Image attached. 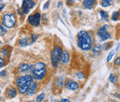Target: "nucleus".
I'll list each match as a JSON object with an SVG mask.
<instances>
[{"instance_id": "nucleus-1", "label": "nucleus", "mask_w": 120, "mask_h": 102, "mask_svg": "<svg viewBox=\"0 0 120 102\" xmlns=\"http://www.w3.org/2000/svg\"><path fill=\"white\" fill-rule=\"evenodd\" d=\"M78 46L83 51H88L92 47L91 38L88 33L85 31H81L78 35Z\"/></svg>"}, {"instance_id": "nucleus-2", "label": "nucleus", "mask_w": 120, "mask_h": 102, "mask_svg": "<svg viewBox=\"0 0 120 102\" xmlns=\"http://www.w3.org/2000/svg\"><path fill=\"white\" fill-rule=\"evenodd\" d=\"M32 76L30 75H25L20 76L16 81L18 90L21 94H25L27 92V90L29 85L32 82Z\"/></svg>"}, {"instance_id": "nucleus-3", "label": "nucleus", "mask_w": 120, "mask_h": 102, "mask_svg": "<svg viewBox=\"0 0 120 102\" xmlns=\"http://www.w3.org/2000/svg\"><path fill=\"white\" fill-rule=\"evenodd\" d=\"M32 72L34 74V76L36 79L41 80L44 79L46 76L47 69L46 65L43 63H38L33 67Z\"/></svg>"}, {"instance_id": "nucleus-4", "label": "nucleus", "mask_w": 120, "mask_h": 102, "mask_svg": "<svg viewBox=\"0 0 120 102\" xmlns=\"http://www.w3.org/2000/svg\"><path fill=\"white\" fill-rule=\"evenodd\" d=\"M62 52H63V49H61L60 47H59V46L55 47L53 51L52 52V56H51L52 65L53 66V68H58V62L60 60V58Z\"/></svg>"}, {"instance_id": "nucleus-5", "label": "nucleus", "mask_w": 120, "mask_h": 102, "mask_svg": "<svg viewBox=\"0 0 120 102\" xmlns=\"http://www.w3.org/2000/svg\"><path fill=\"white\" fill-rule=\"evenodd\" d=\"M16 23V19L14 14H6L4 16L3 24L7 28H13Z\"/></svg>"}, {"instance_id": "nucleus-6", "label": "nucleus", "mask_w": 120, "mask_h": 102, "mask_svg": "<svg viewBox=\"0 0 120 102\" xmlns=\"http://www.w3.org/2000/svg\"><path fill=\"white\" fill-rule=\"evenodd\" d=\"M108 26H101L99 27L98 31H97V35L100 38L101 41H105L110 38V34L108 31Z\"/></svg>"}, {"instance_id": "nucleus-7", "label": "nucleus", "mask_w": 120, "mask_h": 102, "mask_svg": "<svg viewBox=\"0 0 120 102\" xmlns=\"http://www.w3.org/2000/svg\"><path fill=\"white\" fill-rule=\"evenodd\" d=\"M35 6V3L32 0H23L22 6V11L24 14L29 13L31 9H32Z\"/></svg>"}, {"instance_id": "nucleus-8", "label": "nucleus", "mask_w": 120, "mask_h": 102, "mask_svg": "<svg viewBox=\"0 0 120 102\" xmlns=\"http://www.w3.org/2000/svg\"><path fill=\"white\" fill-rule=\"evenodd\" d=\"M41 15L39 13H35L34 15H31L28 17L29 22L33 26H38L40 23Z\"/></svg>"}, {"instance_id": "nucleus-9", "label": "nucleus", "mask_w": 120, "mask_h": 102, "mask_svg": "<svg viewBox=\"0 0 120 102\" xmlns=\"http://www.w3.org/2000/svg\"><path fill=\"white\" fill-rule=\"evenodd\" d=\"M65 86L67 89L71 90H76L79 87V85L76 82H75L71 79H68L66 81V82L65 83Z\"/></svg>"}, {"instance_id": "nucleus-10", "label": "nucleus", "mask_w": 120, "mask_h": 102, "mask_svg": "<svg viewBox=\"0 0 120 102\" xmlns=\"http://www.w3.org/2000/svg\"><path fill=\"white\" fill-rule=\"evenodd\" d=\"M6 94L8 98H14L17 95V90L14 87H9L6 90Z\"/></svg>"}, {"instance_id": "nucleus-11", "label": "nucleus", "mask_w": 120, "mask_h": 102, "mask_svg": "<svg viewBox=\"0 0 120 102\" xmlns=\"http://www.w3.org/2000/svg\"><path fill=\"white\" fill-rule=\"evenodd\" d=\"M69 59H70V55H69L68 51H65L62 52L60 58V60L61 63L67 64L69 61Z\"/></svg>"}, {"instance_id": "nucleus-12", "label": "nucleus", "mask_w": 120, "mask_h": 102, "mask_svg": "<svg viewBox=\"0 0 120 102\" xmlns=\"http://www.w3.org/2000/svg\"><path fill=\"white\" fill-rule=\"evenodd\" d=\"M97 0H84L83 4L84 6L87 9H91L96 4Z\"/></svg>"}, {"instance_id": "nucleus-13", "label": "nucleus", "mask_w": 120, "mask_h": 102, "mask_svg": "<svg viewBox=\"0 0 120 102\" xmlns=\"http://www.w3.org/2000/svg\"><path fill=\"white\" fill-rule=\"evenodd\" d=\"M36 88H37V83H31V84L29 85V87L27 90L28 95H33L36 91Z\"/></svg>"}, {"instance_id": "nucleus-14", "label": "nucleus", "mask_w": 120, "mask_h": 102, "mask_svg": "<svg viewBox=\"0 0 120 102\" xmlns=\"http://www.w3.org/2000/svg\"><path fill=\"white\" fill-rule=\"evenodd\" d=\"M31 68H32V66H29L26 63H23L19 67V72H25L28 70H31Z\"/></svg>"}, {"instance_id": "nucleus-15", "label": "nucleus", "mask_w": 120, "mask_h": 102, "mask_svg": "<svg viewBox=\"0 0 120 102\" xmlns=\"http://www.w3.org/2000/svg\"><path fill=\"white\" fill-rule=\"evenodd\" d=\"M93 53L95 57H98L101 53V46L99 45H96L93 47Z\"/></svg>"}, {"instance_id": "nucleus-16", "label": "nucleus", "mask_w": 120, "mask_h": 102, "mask_svg": "<svg viewBox=\"0 0 120 102\" xmlns=\"http://www.w3.org/2000/svg\"><path fill=\"white\" fill-rule=\"evenodd\" d=\"M19 45L22 46V47H26V46H27L28 45H29V39L28 38H22L20 40H19Z\"/></svg>"}, {"instance_id": "nucleus-17", "label": "nucleus", "mask_w": 120, "mask_h": 102, "mask_svg": "<svg viewBox=\"0 0 120 102\" xmlns=\"http://www.w3.org/2000/svg\"><path fill=\"white\" fill-rule=\"evenodd\" d=\"M113 4L112 0H101V6L103 7H108Z\"/></svg>"}, {"instance_id": "nucleus-18", "label": "nucleus", "mask_w": 120, "mask_h": 102, "mask_svg": "<svg viewBox=\"0 0 120 102\" xmlns=\"http://www.w3.org/2000/svg\"><path fill=\"white\" fill-rule=\"evenodd\" d=\"M64 84V82H63V77L62 76H59L57 79V85L58 86V87L61 88L63 87Z\"/></svg>"}, {"instance_id": "nucleus-19", "label": "nucleus", "mask_w": 120, "mask_h": 102, "mask_svg": "<svg viewBox=\"0 0 120 102\" xmlns=\"http://www.w3.org/2000/svg\"><path fill=\"white\" fill-rule=\"evenodd\" d=\"M100 15H101V18L104 19V20H105L106 22H108V13L105 12V11H100Z\"/></svg>"}, {"instance_id": "nucleus-20", "label": "nucleus", "mask_w": 120, "mask_h": 102, "mask_svg": "<svg viewBox=\"0 0 120 102\" xmlns=\"http://www.w3.org/2000/svg\"><path fill=\"white\" fill-rule=\"evenodd\" d=\"M76 76L79 80H83V79H85V75H84V74L82 72H79L78 73H76Z\"/></svg>"}, {"instance_id": "nucleus-21", "label": "nucleus", "mask_w": 120, "mask_h": 102, "mask_svg": "<svg viewBox=\"0 0 120 102\" xmlns=\"http://www.w3.org/2000/svg\"><path fill=\"white\" fill-rule=\"evenodd\" d=\"M119 15H120V13L119 11H115L112 13V19L113 21H117L119 18Z\"/></svg>"}, {"instance_id": "nucleus-22", "label": "nucleus", "mask_w": 120, "mask_h": 102, "mask_svg": "<svg viewBox=\"0 0 120 102\" xmlns=\"http://www.w3.org/2000/svg\"><path fill=\"white\" fill-rule=\"evenodd\" d=\"M45 93L44 92H42V94H40V95H38V97H37V98H36V101L37 102H42V101H43V99H44V98H45Z\"/></svg>"}, {"instance_id": "nucleus-23", "label": "nucleus", "mask_w": 120, "mask_h": 102, "mask_svg": "<svg viewBox=\"0 0 120 102\" xmlns=\"http://www.w3.org/2000/svg\"><path fill=\"white\" fill-rule=\"evenodd\" d=\"M111 46V42H107V43H104L102 46V49L103 50H108Z\"/></svg>"}, {"instance_id": "nucleus-24", "label": "nucleus", "mask_w": 120, "mask_h": 102, "mask_svg": "<svg viewBox=\"0 0 120 102\" xmlns=\"http://www.w3.org/2000/svg\"><path fill=\"white\" fill-rule=\"evenodd\" d=\"M114 54H115V51H113V50L111 51L109 53V54H108V58H107V62H108V63L110 61V60H111L112 58L113 57Z\"/></svg>"}, {"instance_id": "nucleus-25", "label": "nucleus", "mask_w": 120, "mask_h": 102, "mask_svg": "<svg viewBox=\"0 0 120 102\" xmlns=\"http://www.w3.org/2000/svg\"><path fill=\"white\" fill-rule=\"evenodd\" d=\"M115 77L114 76L113 74H110V78H109V80L111 83H114L115 82Z\"/></svg>"}, {"instance_id": "nucleus-26", "label": "nucleus", "mask_w": 120, "mask_h": 102, "mask_svg": "<svg viewBox=\"0 0 120 102\" xmlns=\"http://www.w3.org/2000/svg\"><path fill=\"white\" fill-rule=\"evenodd\" d=\"M0 29L1 30V33H2V34H6V32H7V30H6V29L4 28V27H3L2 26H1V25H0Z\"/></svg>"}, {"instance_id": "nucleus-27", "label": "nucleus", "mask_w": 120, "mask_h": 102, "mask_svg": "<svg viewBox=\"0 0 120 102\" xmlns=\"http://www.w3.org/2000/svg\"><path fill=\"white\" fill-rule=\"evenodd\" d=\"M4 64V60L3 58H1V57L0 56V68L3 67Z\"/></svg>"}, {"instance_id": "nucleus-28", "label": "nucleus", "mask_w": 120, "mask_h": 102, "mask_svg": "<svg viewBox=\"0 0 120 102\" xmlns=\"http://www.w3.org/2000/svg\"><path fill=\"white\" fill-rule=\"evenodd\" d=\"M120 57H118V58L115 60V65H118V66H120Z\"/></svg>"}, {"instance_id": "nucleus-29", "label": "nucleus", "mask_w": 120, "mask_h": 102, "mask_svg": "<svg viewBox=\"0 0 120 102\" xmlns=\"http://www.w3.org/2000/svg\"><path fill=\"white\" fill-rule=\"evenodd\" d=\"M31 37H32V42H35V40H36V35H34V34H32L31 35Z\"/></svg>"}, {"instance_id": "nucleus-30", "label": "nucleus", "mask_w": 120, "mask_h": 102, "mask_svg": "<svg viewBox=\"0 0 120 102\" xmlns=\"http://www.w3.org/2000/svg\"><path fill=\"white\" fill-rule=\"evenodd\" d=\"M49 1H48L45 4V6H44V9H46V8H48V6H49Z\"/></svg>"}, {"instance_id": "nucleus-31", "label": "nucleus", "mask_w": 120, "mask_h": 102, "mask_svg": "<svg viewBox=\"0 0 120 102\" xmlns=\"http://www.w3.org/2000/svg\"><path fill=\"white\" fill-rule=\"evenodd\" d=\"M5 75H6V72L5 71H2L1 72H0V77L4 76Z\"/></svg>"}, {"instance_id": "nucleus-32", "label": "nucleus", "mask_w": 120, "mask_h": 102, "mask_svg": "<svg viewBox=\"0 0 120 102\" xmlns=\"http://www.w3.org/2000/svg\"><path fill=\"white\" fill-rule=\"evenodd\" d=\"M4 6V5L3 4H0V11L3 9Z\"/></svg>"}, {"instance_id": "nucleus-33", "label": "nucleus", "mask_w": 120, "mask_h": 102, "mask_svg": "<svg viewBox=\"0 0 120 102\" xmlns=\"http://www.w3.org/2000/svg\"><path fill=\"white\" fill-rule=\"evenodd\" d=\"M61 102H69V99H61Z\"/></svg>"}]
</instances>
